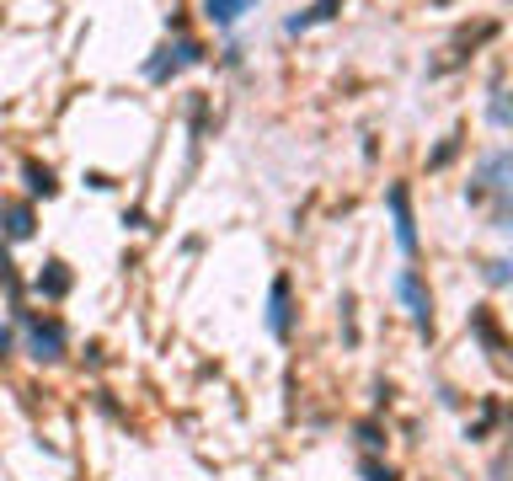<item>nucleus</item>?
<instances>
[{
    "mask_svg": "<svg viewBox=\"0 0 513 481\" xmlns=\"http://www.w3.org/2000/svg\"><path fill=\"white\" fill-rule=\"evenodd\" d=\"M353 434H359V444H364V450H385V428H380L375 418H369V423H359Z\"/></svg>",
    "mask_w": 513,
    "mask_h": 481,
    "instance_id": "nucleus-14",
    "label": "nucleus"
},
{
    "mask_svg": "<svg viewBox=\"0 0 513 481\" xmlns=\"http://www.w3.org/2000/svg\"><path fill=\"white\" fill-rule=\"evenodd\" d=\"M487 118H492V129H509V96H503V86H492V102H487Z\"/></svg>",
    "mask_w": 513,
    "mask_h": 481,
    "instance_id": "nucleus-12",
    "label": "nucleus"
},
{
    "mask_svg": "<svg viewBox=\"0 0 513 481\" xmlns=\"http://www.w3.org/2000/svg\"><path fill=\"white\" fill-rule=\"evenodd\" d=\"M455 155H460V134H450V139H444V145H439V150L428 155V171H439V166H450Z\"/></svg>",
    "mask_w": 513,
    "mask_h": 481,
    "instance_id": "nucleus-13",
    "label": "nucleus"
},
{
    "mask_svg": "<svg viewBox=\"0 0 513 481\" xmlns=\"http://www.w3.org/2000/svg\"><path fill=\"white\" fill-rule=\"evenodd\" d=\"M187 64H203V43L177 37V43L155 48V59L145 64V75H150V80H171V75H177V70H187Z\"/></svg>",
    "mask_w": 513,
    "mask_h": 481,
    "instance_id": "nucleus-4",
    "label": "nucleus"
},
{
    "mask_svg": "<svg viewBox=\"0 0 513 481\" xmlns=\"http://www.w3.org/2000/svg\"><path fill=\"white\" fill-rule=\"evenodd\" d=\"M343 337L359 343V327H353V294H343Z\"/></svg>",
    "mask_w": 513,
    "mask_h": 481,
    "instance_id": "nucleus-17",
    "label": "nucleus"
},
{
    "mask_svg": "<svg viewBox=\"0 0 513 481\" xmlns=\"http://www.w3.org/2000/svg\"><path fill=\"white\" fill-rule=\"evenodd\" d=\"M16 321H21V332H27V359H37V364H59V359H64V348H70L64 321L37 316V311H16Z\"/></svg>",
    "mask_w": 513,
    "mask_h": 481,
    "instance_id": "nucleus-2",
    "label": "nucleus"
},
{
    "mask_svg": "<svg viewBox=\"0 0 513 481\" xmlns=\"http://www.w3.org/2000/svg\"><path fill=\"white\" fill-rule=\"evenodd\" d=\"M21 182H27L32 198H54V193H59V177H54L43 161H21Z\"/></svg>",
    "mask_w": 513,
    "mask_h": 481,
    "instance_id": "nucleus-10",
    "label": "nucleus"
},
{
    "mask_svg": "<svg viewBox=\"0 0 513 481\" xmlns=\"http://www.w3.org/2000/svg\"><path fill=\"white\" fill-rule=\"evenodd\" d=\"M246 11H252V0H203V16H209L214 27H236Z\"/></svg>",
    "mask_w": 513,
    "mask_h": 481,
    "instance_id": "nucleus-11",
    "label": "nucleus"
},
{
    "mask_svg": "<svg viewBox=\"0 0 513 481\" xmlns=\"http://www.w3.org/2000/svg\"><path fill=\"white\" fill-rule=\"evenodd\" d=\"M32 209L27 203H0V236L5 241H32Z\"/></svg>",
    "mask_w": 513,
    "mask_h": 481,
    "instance_id": "nucleus-9",
    "label": "nucleus"
},
{
    "mask_svg": "<svg viewBox=\"0 0 513 481\" xmlns=\"http://www.w3.org/2000/svg\"><path fill=\"white\" fill-rule=\"evenodd\" d=\"M32 289L43 294V300H64L70 289H75V273H70V262H59V257H48L37 273H32Z\"/></svg>",
    "mask_w": 513,
    "mask_h": 481,
    "instance_id": "nucleus-7",
    "label": "nucleus"
},
{
    "mask_svg": "<svg viewBox=\"0 0 513 481\" xmlns=\"http://www.w3.org/2000/svg\"><path fill=\"white\" fill-rule=\"evenodd\" d=\"M268 337H278V343H289V332H294V305H289V278H273V289H268Z\"/></svg>",
    "mask_w": 513,
    "mask_h": 481,
    "instance_id": "nucleus-6",
    "label": "nucleus"
},
{
    "mask_svg": "<svg viewBox=\"0 0 513 481\" xmlns=\"http://www.w3.org/2000/svg\"><path fill=\"white\" fill-rule=\"evenodd\" d=\"M359 477L364 481H401L391 466H380V460H359Z\"/></svg>",
    "mask_w": 513,
    "mask_h": 481,
    "instance_id": "nucleus-16",
    "label": "nucleus"
},
{
    "mask_svg": "<svg viewBox=\"0 0 513 481\" xmlns=\"http://www.w3.org/2000/svg\"><path fill=\"white\" fill-rule=\"evenodd\" d=\"M343 5H348V0H316V5H305V11H294V16L284 21V32L300 37V32H310V27H321V21H332Z\"/></svg>",
    "mask_w": 513,
    "mask_h": 481,
    "instance_id": "nucleus-8",
    "label": "nucleus"
},
{
    "mask_svg": "<svg viewBox=\"0 0 513 481\" xmlns=\"http://www.w3.org/2000/svg\"><path fill=\"white\" fill-rule=\"evenodd\" d=\"M509 150H492V155H487V161H482V171H476V177H471V187H466V198H471V203H487V198H492V225H498V230H509Z\"/></svg>",
    "mask_w": 513,
    "mask_h": 481,
    "instance_id": "nucleus-1",
    "label": "nucleus"
},
{
    "mask_svg": "<svg viewBox=\"0 0 513 481\" xmlns=\"http://www.w3.org/2000/svg\"><path fill=\"white\" fill-rule=\"evenodd\" d=\"M11 343H16V337H11V327H0V359L11 353Z\"/></svg>",
    "mask_w": 513,
    "mask_h": 481,
    "instance_id": "nucleus-18",
    "label": "nucleus"
},
{
    "mask_svg": "<svg viewBox=\"0 0 513 481\" xmlns=\"http://www.w3.org/2000/svg\"><path fill=\"white\" fill-rule=\"evenodd\" d=\"M509 278H513V262H509V257H492V262H487V284H492V289H503Z\"/></svg>",
    "mask_w": 513,
    "mask_h": 481,
    "instance_id": "nucleus-15",
    "label": "nucleus"
},
{
    "mask_svg": "<svg viewBox=\"0 0 513 481\" xmlns=\"http://www.w3.org/2000/svg\"><path fill=\"white\" fill-rule=\"evenodd\" d=\"M396 300L407 305L412 327H418L423 337H434V294H428V284H423L418 268H401V273H396Z\"/></svg>",
    "mask_w": 513,
    "mask_h": 481,
    "instance_id": "nucleus-3",
    "label": "nucleus"
},
{
    "mask_svg": "<svg viewBox=\"0 0 513 481\" xmlns=\"http://www.w3.org/2000/svg\"><path fill=\"white\" fill-rule=\"evenodd\" d=\"M385 203H391V220H396V246H401L407 257H418V220H412V193H407V182H396V187L385 193Z\"/></svg>",
    "mask_w": 513,
    "mask_h": 481,
    "instance_id": "nucleus-5",
    "label": "nucleus"
}]
</instances>
